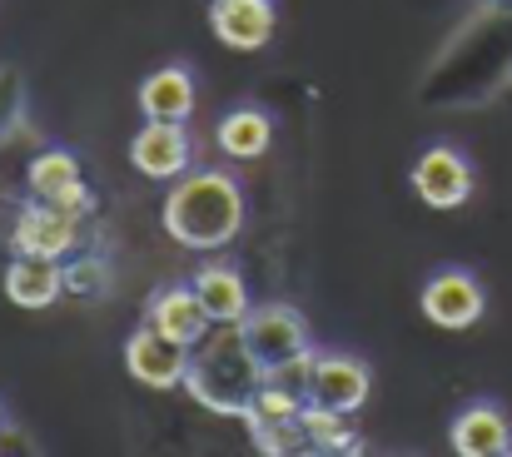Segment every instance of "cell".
<instances>
[{
	"label": "cell",
	"instance_id": "cell-1",
	"mask_svg": "<svg viewBox=\"0 0 512 457\" xmlns=\"http://www.w3.org/2000/svg\"><path fill=\"white\" fill-rule=\"evenodd\" d=\"M264 383L259 358L244 343L239 323H214L194 348H189V373L184 388L199 408L219 413V418H244L254 408V393Z\"/></svg>",
	"mask_w": 512,
	"mask_h": 457
},
{
	"label": "cell",
	"instance_id": "cell-2",
	"mask_svg": "<svg viewBox=\"0 0 512 457\" xmlns=\"http://www.w3.org/2000/svg\"><path fill=\"white\" fill-rule=\"evenodd\" d=\"M160 219L174 244L209 254V249H224L244 229V194L224 169H194L174 179Z\"/></svg>",
	"mask_w": 512,
	"mask_h": 457
},
{
	"label": "cell",
	"instance_id": "cell-3",
	"mask_svg": "<svg viewBox=\"0 0 512 457\" xmlns=\"http://www.w3.org/2000/svg\"><path fill=\"white\" fill-rule=\"evenodd\" d=\"M90 219L85 209H70V204H50V199H25L15 224H10V249L15 254H50V259H65L75 249H85V234H90Z\"/></svg>",
	"mask_w": 512,
	"mask_h": 457
},
{
	"label": "cell",
	"instance_id": "cell-4",
	"mask_svg": "<svg viewBox=\"0 0 512 457\" xmlns=\"http://www.w3.org/2000/svg\"><path fill=\"white\" fill-rule=\"evenodd\" d=\"M239 328H244V343H249V353L259 358V368H264V373L314 353V338H309L304 313H299V308H289V304L249 308V318H244Z\"/></svg>",
	"mask_w": 512,
	"mask_h": 457
},
{
	"label": "cell",
	"instance_id": "cell-5",
	"mask_svg": "<svg viewBox=\"0 0 512 457\" xmlns=\"http://www.w3.org/2000/svg\"><path fill=\"white\" fill-rule=\"evenodd\" d=\"M413 189L428 209H458L473 199V164L453 145H428L413 164Z\"/></svg>",
	"mask_w": 512,
	"mask_h": 457
},
{
	"label": "cell",
	"instance_id": "cell-6",
	"mask_svg": "<svg viewBox=\"0 0 512 457\" xmlns=\"http://www.w3.org/2000/svg\"><path fill=\"white\" fill-rule=\"evenodd\" d=\"M423 318L428 323H438V328H448V333H463V328H473L478 318H483V284L473 279V274H463V269H443V274H433L428 284H423Z\"/></svg>",
	"mask_w": 512,
	"mask_h": 457
},
{
	"label": "cell",
	"instance_id": "cell-7",
	"mask_svg": "<svg viewBox=\"0 0 512 457\" xmlns=\"http://www.w3.org/2000/svg\"><path fill=\"white\" fill-rule=\"evenodd\" d=\"M125 368L145 388H179L184 373H189V348L165 338L155 323H140L130 333V343H125Z\"/></svg>",
	"mask_w": 512,
	"mask_h": 457
},
{
	"label": "cell",
	"instance_id": "cell-8",
	"mask_svg": "<svg viewBox=\"0 0 512 457\" xmlns=\"http://www.w3.org/2000/svg\"><path fill=\"white\" fill-rule=\"evenodd\" d=\"M368 403V368L348 353H314L309 373V408L324 413H358Z\"/></svg>",
	"mask_w": 512,
	"mask_h": 457
},
{
	"label": "cell",
	"instance_id": "cell-9",
	"mask_svg": "<svg viewBox=\"0 0 512 457\" xmlns=\"http://www.w3.org/2000/svg\"><path fill=\"white\" fill-rule=\"evenodd\" d=\"M209 30L229 50H264L279 30V5L274 0H209Z\"/></svg>",
	"mask_w": 512,
	"mask_h": 457
},
{
	"label": "cell",
	"instance_id": "cell-10",
	"mask_svg": "<svg viewBox=\"0 0 512 457\" xmlns=\"http://www.w3.org/2000/svg\"><path fill=\"white\" fill-rule=\"evenodd\" d=\"M130 164L145 179H179L194 164V140L174 120H145V130L130 140Z\"/></svg>",
	"mask_w": 512,
	"mask_h": 457
},
{
	"label": "cell",
	"instance_id": "cell-11",
	"mask_svg": "<svg viewBox=\"0 0 512 457\" xmlns=\"http://www.w3.org/2000/svg\"><path fill=\"white\" fill-rule=\"evenodd\" d=\"M25 184H30L35 199L95 214V189L85 184V169H80V159L70 150H40L30 159V169H25Z\"/></svg>",
	"mask_w": 512,
	"mask_h": 457
},
{
	"label": "cell",
	"instance_id": "cell-12",
	"mask_svg": "<svg viewBox=\"0 0 512 457\" xmlns=\"http://www.w3.org/2000/svg\"><path fill=\"white\" fill-rule=\"evenodd\" d=\"M145 323H155L165 338L184 343V348H194V343L214 328V318H209L204 299L194 294V284H170V289H160V294L150 299V308H145Z\"/></svg>",
	"mask_w": 512,
	"mask_h": 457
},
{
	"label": "cell",
	"instance_id": "cell-13",
	"mask_svg": "<svg viewBox=\"0 0 512 457\" xmlns=\"http://www.w3.org/2000/svg\"><path fill=\"white\" fill-rule=\"evenodd\" d=\"M453 453L463 457H508L512 453V423L498 403H473L453 418L448 428Z\"/></svg>",
	"mask_w": 512,
	"mask_h": 457
},
{
	"label": "cell",
	"instance_id": "cell-14",
	"mask_svg": "<svg viewBox=\"0 0 512 457\" xmlns=\"http://www.w3.org/2000/svg\"><path fill=\"white\" fill-rule=\"evenodd\" d=\"M65 294V259L50 254H15L5 269V299L15 308H50Z\"/></svg>",
	"mask_w": 512,
	"mask_h": 457
},
{
	"label": "cell",
	"instance_id": "cell-15",
	"mask_svg": "<svg viewBox=\"0 0 512 457\" xmlns=\"http://www.w3.org/2000/svg\"><path fill=\"white\" fill-rule=\"evenodd\" d=\"M189 284H194V294L204 299L214 323H244V318H249V284L239 279V269H229V264H204V269H194Z\"/></svg>",
	"mask_w": 512,
	"mask_h": 457
},
{
	"label": "cell",
	"instance_id": "cell-16",
	"mask_svg": "<svg viewBox=\"0 0 512 457\" xmlns=\"http://www.w3.org/2000/svg\"><path fill=\"white\" fill-rule=\"evenodd\" d=\"M140 110H145V120H174V125H184L194 115V75L184 65L155 70L140 85Z\"/></svg>",
	"mask_w": 512,
	"mask_h": 457
},
{
	"label": "cell",
	"instance_id": "cell-17",
	"mask_svg": "<svg viewBox=\"0 0 512 457\" xmlns=\"http://www.w3.org/2000/svg\"><path fill=\"white\" fill-rule=\"evenodd\" d=\"M219 150L229 154V159H259V154L274 145V125H269V115L264 110H229L224 120H219Z\"/></svg>",
	"mask_w": 512,
	"mask_h": 457
},
{
	"label": "cell",
	"instance_id": "cell-18",
	"mask_svg": "<svg viewBox=\"0 0 512 457\" xmlns=\"http://www.w3.org/2000/svg\"><path fill=\"white\" fill-rule=\"evenodd\" d=\"M304 428L314 453H358L363 438L353 428V413H324V408H304Z\"/></svg>",
	"mask_w": 512,
	"mask_h": 457
},
{
	"label": "cell",
	"instance_id": "cell-19",
	"mask_svg": "<svg viewBox=\"0 0 512 457\" xmlns=\"http://www.w3.org/2000/svg\"><path fill=\"white\" fill-rule=\"evenodd\" d=\"M65 294L70 299H85V304L105 299L110 294V259H100L90 249H80L75 259H65Z\"/></svg>",
	"mask_w": 512,
	"mask_h": 457
},
{
	"label": "cell",
	"instance_id": "cell-20",
	"mask_svg": "<svg viewBox=\"0 0 512 457\" xmlns=\"http://www.w3.org/2000/svg\"><path fill=\"white\" fill-rule=\"evenodd\" d=\"M15 125H20V75L0 70V140H10Z\"/></svg>",
	"mask_w": 512,
	"mask_h": 457
},
{
	"label": "cell",
	"instance_id": "cell-21",
	"mask_svg": "<svg viewBox=\"0 0 512 457\" xmlns=\"http://www.w3.org/2000/svg\"><path fill=\"white\" fill-rule=\"evenodd\" d=\"M488 5V15H512V0H483Z\"/></svg>",
	"mask_w": 512,
	"mask_h": 457
},
{
	"label": "cell",
	"instance_id": "cell-22",
	"mask_svg": "<svg viewBox=\"0 0 512 457\" xmlns=\"http://www.w3.org/2000/svg\"><path fill=\"white\" fill-rule=\"evenodd\" d=\"M0 428H5V413H0Z\"/></svg>",
	"mask_w": 512,
	"mask_h": 457
}]
</instances>
